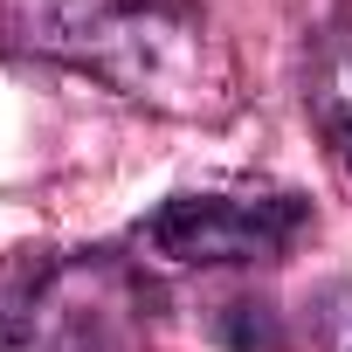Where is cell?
Listing matches in <instances>:
<instances>
[{
    "label": "cell",
    "mask_w": 352,
    "mask_h": 352,
    "mask_svg": "<svg viewBox=\"0 0 352 352\" xmlns=\"http://www.w3.org/2000/svg\"><path fill=\"white\" fill-rule=\"evenodd\" d=\"M138 338L145 297L111 256L35 270L0 304V352H138Z\"/></svg>",
    "instance_id": "1"
},
{
    "label": "cell",
    "mask_w": 352,
    "mask_h": 352,
    "mask_svg": "<svg viewBox=\"0 0 352 352\" xmlns=\"http://www.w3.org/2000/svg\"><path fill=\"white\" fill-rule=\"evenodd\" d=\"M311 208L297 194H173L152 221H138V249L180 270L214 263H270L304 235Z\"/></svg>",
    "instance_id": "2"
},
{
    "label": "cell",
    "mask_w": 352,
    "mask_h": 352,
    "mask_svg": "<svg viewBox=\"0 0 352 352\" xmlns=\"http://www.w3.org/2000/svg\"><path fill=\"white\" fill-rule=\"evenodd\" d=\"M318 118H324V131H331V145L345 152V166H352V42H338L324 63H318Z\"/></svg>",
    "instance_id": "3"
}]
</instances>
